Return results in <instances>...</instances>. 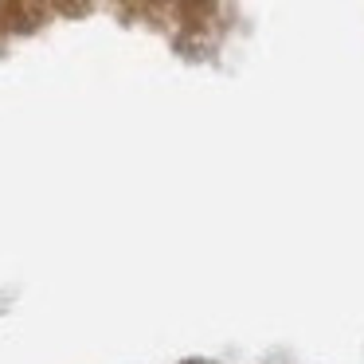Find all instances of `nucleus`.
<instances>
[]
</instances>
